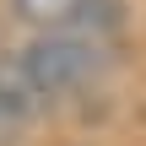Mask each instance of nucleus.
<instances>
[{"mask_svg":"<svg viewBox=\"0 0 146 146\" xmlns=\"http://www.w3.org/2000/svg\"><path fill=\"white\" fill-rule=\"evenodd\" d=\"M22 65L43 98H65L103 70V43H98V33H76V27L70 33H38L22 49Z\"/></svg>","mask_w":146,"mask_h":146,"instance_id":"nucleus-1","label":"nucleus"},{"mask_svg":"<svg viewBox=\"0 0 146 146\" xmlns=\"http://www.w3.org/2000/svg\"><path fill=\"white\" fill-rule=\"evenodd\" d=\"M38 103H43V92L27 76L22 54H11V60L0 54V114L5 119H27V114H38Z\"/></svg>","mask_w":146,"mask_h":146,"instance_id":"nucleus-2","label":"nucleus"},{"mask_svg":"<svg viewBox=\"0 0 146 146\" xmlns=\"http://www.w3.org/2000/svg\"><path fill=\"white\" fill-rule=\"evenodd\" d=\"M11 11L38 33H70V27H81L87 0H11Z\"/></svg>","mask_w":146,"mask_h":146,"instance_id":"nucleus-3","label":"nucleus"}]
</instances>
